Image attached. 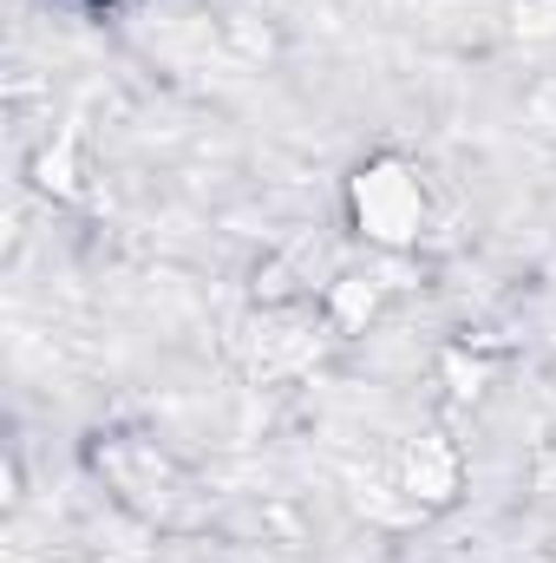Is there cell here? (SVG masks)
I'll list each match as a JSON object with an SVG mask.
<instances>
[{
    "mask_svg": "<svg viewBox=\"0 0 556 563\" xmlns=\"http://www.w3.org/2000/svg\"><path fill=\"white\" fill-rule=\"evenodd\" d=\"M419 210H425V197H419V177L407 170V164H367V170L354 177V217H360V236L400 250V243H413Z\"/></svg>",
    "mask_w": 556,
    "mask_h": 563,
    "instance_id": "obj_1",
    "label": "cell"
}]
</instances>
